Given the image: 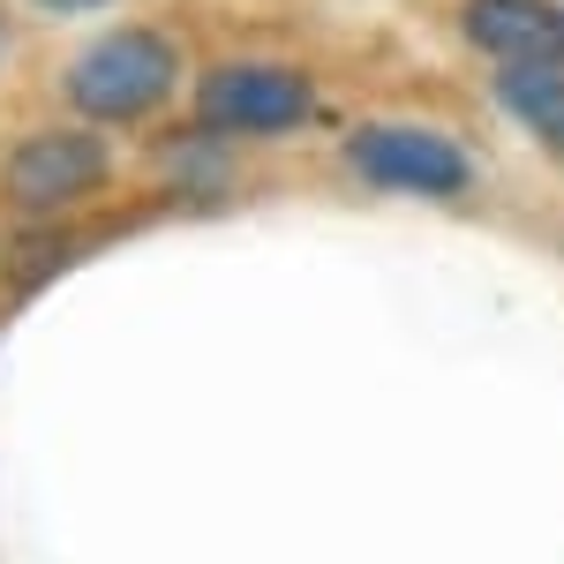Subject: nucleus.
Masks as SVG:
<instances>
[{
    "mask_svg": "<svg viewBox=\"0 0 564 564\" xmlns=\"http://www.w3.org/2000/svg\"><path fill=\"white\" fill-rule=\"evenodd\" d=\"M174 90V45L159 31H113L68 61V98L90 121H135Z\"/></svg>",
    "mask_w": 564,
    "mask_h": 564,
    "instance_id": "f257e3e1",
    "label": "nucleus"
},
{
    "mask_svg": "<svg viewBox=\"0 0 564 564\" xmlns=\"http://www.w3.org/2000/svg\"><path fill=\"white\" fill-rule=\"evenodd\" d=\"M347 166L377 188H406V196H459L467 188V151L436 129H406V121H369L347 135Z\"/></svg>",
    "mask_w": 564,
    "mask_h": 564,
    "instance_id": "f03ea898",
    "label": "nucleus"
},
{
    "mask_svg": "<svg viewBox=\"0 0 564 564\" xmlns=\"http://www.w3.org/2000/svg\"><path fill=\"white\" fill-rule=\"evenodd\" d=\"M316 90L294 68H271V61H226L204 76V121L218 129H241V135H279V129H302Z\"/></svg>",
    "mask_w": 564,
    "mask_h": 564,
    "instance_id": "7ed1b4c3",
    "label": "nucleus"
},
{
    "mask_svg": "<svg viewBox=\"0 0 564 564\" xmlns=\"http://www.w3.org/2000/svg\"><path fill=\"white\" fill-rule=\"evenodd\" d=\"M98 174H106L98 135H31V143H15V159H8L0 188H8L15 212H53V204L84 196Z\"/></svg>",
    "mask_w": 564,
    "mask_h": 564,
    "instance_id": "20e7f679",
    "label": "nucleus"
},
{
    "mask_svg": "<svg viewBox=\"0 0 564 564\" xmlns=\"http://www.w3.org/2000/svg\"><path fill=\"white\" fill-rule=\"evenodd\" d=\"M467 39L497 68H564V8H550V0H467Z\"/></svg>",
    "mask_w": 564,
    "mask_h": 564,
    "instance_id": "39448f33",
    "label": "nucleus"
},
{
    "mask_svg": "<svg viewBox=\"0 0 564 564\" xmlns=\"http://www.w3.org/2000/svg\"><path fill=\"white\" fill-rule=\"evenodd\" d=\"M505 106L564 159V68H505Z\"/></svg>",
    "mask_w": 564,
    "mask_h": 564,
    "instance_id": "423d86ee",
    "label": "nucleus"
},
{
    "mask_svg": "<svg viewBox=\"0 0 564 564\" xmlns=\"http://www.w3.org/2000/svg\"><path fill=\"white\" fill-rule=\"evenodd\" d=\"M39 8H53V15H76V8H98V0H39Z\"/></svg>",
    "mask_w": 564,
    "mask_h": 564,
    "instance_id": "0eeeda50",
    "label": "nucleus"
}]
</instances>
